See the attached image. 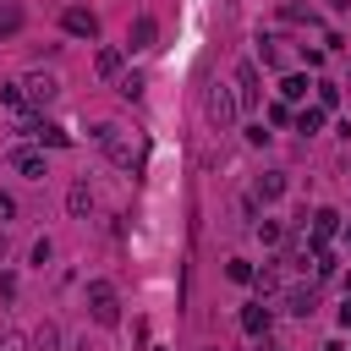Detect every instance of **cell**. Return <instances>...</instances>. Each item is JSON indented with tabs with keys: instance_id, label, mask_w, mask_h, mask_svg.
Returning a JSON list of instances; mask_svg holds the SVG:
<instances>
[{
	"instance_id": "cell-1",
	"label": "cell",
	"mask_w": 351,
	"mask_h": 351,
	"mask_svg": "<svg viewBox=\"0 0 351 351\" xmlns=\"http://www.w3.org/2000/svg\"><path fill=\"white\" fill-rule=\"evenodd\" d=\"M88 313H93L99 329H115L121 324V291L110 280H88Z\"/></svg>"
},
{
	"instance_id": "cell-2",
	"label": "cell",
	"mask_w": 351,
	"mask_h": 351,
	"mask_svg": "<svg viewBox=\"0 0 351 351\" xmlns=\"http://www.w3.org/2000/svg\"><path fill=\"white\" fill-rule=\"evenodd\" d=\"M93 143H99L121 170H137V148H132V137H126L115 121H99V126H93Z\"/></svg>"
},
{
	"instance_id": "cell-3",
	"label": "cell",
	"mask_w": 351,
	"mask_h": 351,
	"mask_svg": "<svg viewBox=\"0 0 351 351\" xmlns=\"http://www.w3.org/2000/svg\"><path fill=\"white\" fill-rule=\"evenodd\" d=\"M236 110H241V104H236V88H219V82H214V88H208V99H203V115H208V126H214V132H230Z\"/></svg>"
},
{
	"instance_id": "cell-4",
	"label": "cell",
	"mask_w": 351,
	"mask_h": 351,
	"mask_svg": "<svg viewBox=\"0 0 351 351\" xmlns=\"http://www.w3.org/2000/svg\"><path fill=\"white\" fill-rule=\"evenodd\" d=\"M22 93H27V110H49V104L60 99V77H49V71H27V77H22Z\"/></svg>"
},
{
	"instance_id": "cell-5",
	"label": "cell",
	"mask_w": 351,
	"mask_h": 351,
	"mask_svg": "<svg viewBox=\"0 0 351 351\" xmlns=\"http://www.w3.org/2000/svg\"><path fill=\"white\" fill-rule=\"evenodd\" d=\"M60 27H66L71 38H99V11H93V5H66V11H60Z\"/></svg>"
},
{
	"instance_id": "cell-6",
	"label": "cell",
	"mask_w": 351,
	"mask_h": 351,
	"mask_svg": "<svg viewBox=\"0 0 351 351\" xmlns=\"http://www.w3.org/2000/svg\"><path fill=\"white\" fill-rule=\"evenodd\" d=\"M5 165H11L16 176H27V181H44V176H49V170H44V154H38V148H11V154H5Z\"/></svg>"
},
{
	"instance_id": "cell-7",
	"label": "cell",
	"mask_w": 351,
	"mask_h": 351,
	"mask_svg": "<svg viewBox=\"0 0 351 351\" xmlns=\"http://www.w3.org/2000/svg\"><path fill=\"white\" fill-rule=\"evenodd\" d=\"M154 38H159V22L143 11V16H132V33H126V49L132 55H143V49H154Z\"/></svg>"
},
{
	"instance_id": "cell-8",
	"label": "cell",
	"mask_w": 351,
	"mask_h": 351,
	"mask_svg": "<svg viewBox=\"0 0 351 351\" xmlns=\"http://www.w3.org/2000/svg\"><path fill=\"white\" fill-rule=\"evenodd\" d=\"M258 99H263V88H258V66L241 60V66H236V104H258Z\"/></svg>"
},
{
	"instance_id": "cell-9",
	"label": "cell",
	"mask_w": 351,
	"mask_h": 351,
	"mask_svg": "<svg viewBox=\"0 0 351 351\" xmlns=\"http://www.w3.org/2000/svg\"><path fill=\"white\" fill-rule=\"evenodd\" d=\"M324 121H329V110H318V104H307V110H296V115H291V126H296L302 137H313V132H324Z\"/></svg>"
},
{
	"instance_id": "cell-10",
	"label": "cell",
	"mask_w": 351,
	"mask_h": 351,
	"mask_svg": "<svg viewBox=\"0 0 351 351\" xmlns=\"http://www.w3.org/2000/svg\"><path fill=\"white\" fill-rule=\"evenodd\" d=\"M252 197H258V203L285 197V176H280V170H263V176H258V186H252Z\"/></svg>"
},
{
	"instance_id": "cell-11",
	"label": "cell",
	"mask_w": 351,
	"mask_h": 351,
	"mask_svg": "<svg viewBox=\"0 0 351 351\" xmlns=\"http://www.w3.org/2000/svg\"><path fill=\"white\" fill-rule=\"evenodd\" d=\"M329 236H340V214H335V208H318V214H313V247H324Z\"/></svg>"
},
{
	"instance_id": "cell-12",
	"label": "cell",
	"mask_w": 351,
	"mask_h": 351,
	"mask_svg": "<svg viewBox=\"0 0 351 351\" xmlns=\"http://www.w3.org/2000/svg\"><path fill=\"white\" fill-rule=\"evenodd\" d=\"M66 208L82 219V214L93 208V186H88V181H71V186H66Z\"/></svg>"
},
{
	"instance_id": "cell-13",
	"label": "cell",
	"mask_w": 351,
	"mask_h": 351,
	"mask_svg": "<svg viewBox=\"0 0 351 351\" xmlns=\"http://www.w3.org/2000/svg\"><path fill=\"white\" fill-rule=\"evenodd\" d=\"M241 329L258 340V335H269V307L263 302H252V307H241Z\"/></svg>"
},
{
	"instance_id": "cell-14",
	"label": "cell",
	"mask_w": 351,
	"mask_h": 351,
	"mask_svg": "<svg viewBox=\"0 0 351 351\" xmlns=\"http://www.w3.org/2000/svg\"><path fill=\"white\" fill-rule=\"evenodd\" d=\"M121 66H126V49H99V60H93V71L110 77V82L121 77Z\"/></svg>"
},
{
	"instance_id": "cell-15",
	"label": "cell",
	"mask_w": 351,
	"mask_h": 351,
	"mask_svg": "<svg viewBox=\"0 0 351 351\" xmlns=\"http://www.w3.org/2000/svg\"><path fill=\"white\" fill-rule=\"evenodd\" d=\"M285 313H291V318H307V313H313V285L285 291Z\"/></svg>"
},
{
	"instance_id": "cell-16",
	"label": "cell",
	"mask_w": 351,
	"mask_h": 351,
	"mask_svg": "<svg viewBox=\"0 0 351 351\" xmlns=\"http://www.w3.org/2000/svg\"><path fill=\"white\" fill-rule=\"evenodd\" d=\"M22 33V0H0V38Z\"/></svg>"
},
{
	"instance_id": "cell-17",
	"label": "cell",
	"mask_w": 351,
	"mask_h": 351,
	"mask_svg": "<svg viewBox=\"0 0 351 351\" xmlns=\"http://www.w3.org/2000/svg\"><path fill=\"white\" fill-rule=\"evenodd\" d=\"M0 104H5V110H16V115H33V110H27V93H22V82H0Z\"/></svg>"
},
{
	"instance_id": "cell-18",
	"label": "cell",
	"mask_w": 351,
	"mask_h": 351,
	"mask_svg": "<svg viewBox=\"0 0 351 351\" xmlns=\"http://www.w3.org/2000/svg\"><path fill=\"white\" fill-rule=\"evenodd\" d=\"M252 285H258L263 296H274V291H280V263H263V269H252Z\"/></svg>"
},
{
	"instance_id": "cell-19",
	"label": "cell",
	"mask_w": 351,
	"mask_h": 351,
	"mask_svg": "<svg viewBox=\"0 0 351 351\" xmlns=\"http://www.w3.org/2000/svg\"><path fill=\"white\" fill-rule=\"evenodd\" d=\"M33 351H60V324H38V335H33Z\"/></svg>"
},
{
	"instance_id": "cell-20",
	"label": "cell",
	"mask_w": 351,
	"mask_h": 351,
	"mask_svg": "<svg viewBox=\"0 0 351 351\" xmlns=\"http://www.w3.org/2000/svg\"><path fill=\"white\" fill-rule=\"evenodd\" d=\"M115 93H121V99H143V77H137V71H121V77H115Z\"/></svg>"
},
{
	"instance_id": "cell-21",
	"label": "cell",
	"mask_w": 351,
	"mask_h": 351,
	"mask_svg": "<svg viewBox=\"0 0 351 351\" xmlns=\"http://www.w3.org/2000/svg\"><path fill=\"white\" fill-rule=\"evenodd\" d=\"M280 99H285V104L307 99V77H302V71H296V77H285V82H280Z\"/></svg>"
},
{
	"instance_id": "cell-22",
	"label": "cell",
	"mask_w": 351,
	"mask_h": 351,
	"mask_svg": "<svg viewBox=\"0 0 351 351\" xmlns=\"http://www.w3.org/2000/svg\"><path fill=\"white\" fill-rule=\"evenodd\" d=\"M225 280H230V285H252V263H247V258H230V263H225Z\"/></svg>"
},
{
	"instance_id": "cell-23",
	"label": "cell",
	"mask_w": 351,
	"mask_h": 351,
	"mask_svg": "<svg viewBox=\"0 0 351 351\" xmlns=\"http://www.w3.org/2000/svg\"><path fill=\"white\" fill-rule=\"evenodd\" d=\"M258 236H263V247H280L285 241V225L280 219H258Z\"/></svg>"
},
{
	"instance_id": "cell-24",
	"label": "cell",
	"mask_w": 351,
	"mask_h": 351,
	"mask_svg": "<svg viewBox=\"0 0 351 351\" xmlns=\"http://www.w3.org/2000/svg\"><path fill=\"white\" fill-rule=\"evenodd\" d=\"M318 88V110H335L340 104V82H313Z\"/></svg>"
},
{
	"instance_id": "cell-25",
	"label": "cell",
	"mask_w": 351,
	"mask_h": 351,
	"mask_svg": "<svg viewBox=\"0 0 351 351\" xmlns=\"http://www.w3.org/2000/svg\"><path fill=\"white\" fill-rule=\"evenodd\" d=\"M49 258H55V241H49V236H38V241H33V263H38V269H44V263H49Z\"/></svg>"
},
{
	"instance_id": "cell-26",
	"label": "cell",
	"mask_w": 351,
	"mask_h": 351,
	"mask_svg": "<svg viewBox=\"0 0 351 351\" xmlns=\"http://www.w3.org/2000/svg\"><path fill=\"white\" fill-rule=\"evenodd\" d=\"M258 60H263V66H280V49H274V38H263V44H258Z\"/></svg>"
},
{
	"instance_id": "cell-27",
	"label": "cell",
	"mask_w": 351,
	"mask_h": 351,
	"mask_svg": "<svg viewBox=\"0 0 351 351\" xmlns=\"http://www.w3.org/2000/svg\"><path fill=\"white\" fill-rule=\"evenodd\" d=\"M269 121H274V126H291V104H285V99H280V104H269Z\"/></svg>"
},
{
	"instance_id": "cell-28",
	"label": "cell",
	"mask_w": 351,
	"mask_h": 351,
	"mask_svg": "<svg viewBox=\"0 0 351 351\" xmlns=\"http://www.w3.org/2000/svg\"><path fill=\"white\" fill-rule=\"evenodd\" d=\"M280 16H285V22H313V11H307V5H285Z\"/></svg>"
},
{
	"instance_id": "cell-29",
	"label": "cell",
	"mask_w": 351,
	"mask_h": 351,
	"mask_svg": "<svg viewBox=\"0 0 351 351\" xmlns=\"http://www.w3.org/2000/svg\"><path fill=\"white\" fill-rule=\"evenodd\" d=\"M0 219H16V197L11 192H0Z\"/></svg>"
},
{
	"instance_id": "cell-30",
	"label": "cell",
	"mask_w": 351,
	"mask_h": 351,
	"mask_svg": "<svg viewBox=\"0 0 351 351\" xmlns=\"http://www.w3.org/2000/svg\"><path fill=\"white\" fill-rule=\"evenodd\" d=\"M0 351H27V340L22 335H0Z\"/></svg>"
},
{
	"instance_id": "cell-31",
	"label": "cell",
	"mask_w": 351,
	"mask_h": 351,
	"mask_svg": "<svg viewBox=\"0 0 351 351\" xmlns=\"http://www.w3.org/2000/svg\"><path fill=\"white\" fill-rule=\"evenodd\" d=\"M340 324L351 329V291H346V302H340Z\"/></svg>"
},
{
	"instance_id": "cell-32",
	"label": "cell",
	"mask_w": 351,
	"mask_h": 351,
	"mask_svg": "<svg viewBox=\"0 0 351 351\" xmlns=\"http://www.w3.org/2000/svg\"><path fill=\"white\" fill-rule=\"evenodd\" d=\"M324 5H329V11H346V5H351V0H324Z\"/></svg>"
},
{
	"instance_id": "cell-33",
	"label": "cell",
	"mask_w": 351,
	"mask_h": 351,
	"mask_svg": "<svg viewBox=\"0 0 351 351\" xmlns=\"http://www.w3.org/2000/svg\"><path fill=\"white\" fill-rule=\"evenodd\" d=\"M324 351H346V346H340V340H329V346H324Z\"/></svg>"
},
{
	"instance_id": "cell-34",
	"label": "cell",
	"mask_w": 351,
	"mask_h": 351,
	"mask_svg": "<svg viewBox=\"0 0 351 351\" xmlns=\"http://www.w3.org/2000/svg\"><path fill=\"white\" fill-rule=\"evenodd\" d=\"M340 236H346V241H351V219H346V225H340Z\"/></svg>"
},
{
	"instance_id": "cell-35",
	"label": "cell",
	"mask_w": 351,
	"mask_h": 351,
	"mask_svg": "<svg viewBox=\"0 0 351 351\" xmlns=\"http://www.w3.org/2000/svg\"><path fill=\"white\" fill-rule=\"evenodd\" d=\"M5 247H11V241H5V230H0V258H5Z\"/></svg>"
},
{
	"instance_id": "cell-36",
	"label": "cell",
	"mask_w": 351,
	"mask_h": 351,
	"mask_svg": "<svg viewBox=\"0 0 351 351\" xmlns=\"http://www.w3.org/2000/svg\"><path fill=\"white\" fill-rule=\"evenodd\" d=\"M346 291H351V269H346Z\"/></svg>"
},
{
	"instance_id": "cell-37",
	"label": "cell",
	"mask_w": 351,
	"mask_h": 351,
	"mask_svg": "<svg viewBox=\"0 0 351 351\" xmlns=\"http://www.w3.org/2000/svg\"><path fill=\"white\" fill-rule=\"evenodd\" d=\"M263 351H280V346H263Z\"/></svg>"
},
{
	"instance_id": "cell-38",
	"label": "cell",
	"mask_w": 351,
	"mask_h": 351,
	"mask_svg": "<svg viewBox=\"0 0 351 351\" xmlns=\"http://www.w3.org/2000/svg\"><path fill=\"white\" fill-rule=\"evenodd\" d=\"M154 351H165V346H154Z\"/></svg>"
}]
</instances>
